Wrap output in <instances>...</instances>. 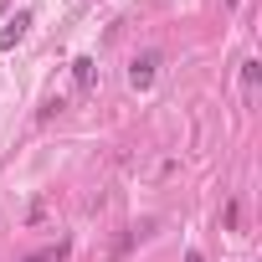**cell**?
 I'll return each mask as SVG.
<instances>
[{
    "instance_id": "obj_2",
    "label": "cell",
    "mask_w": 262,
    "mask_h": 262,
    "mask_svg": "<svg viewBox=\"0 0 262 262\" xmlns=\"http://www.w3.org/2000/svg\"><path fill=\"white\" fill-rule=\"evenodd\" d=\"M26 26H31V11H16V16L6 21V26H0V52H11V47H16L21 36H26Z\"/></svg>"
},
{
    "instance_id": "obj_1",
    "label": "cell",
    "mask_w": 262,
    "mask_h": 262,
    "mask_svg": "<svg viewBox=\"0 0 262 262\" xmlns=\"http://www.w3.org/2000/svg\"><path fill=\"white\" fill-rule=\"evenodd\" d=\"M155 72H160V52H139L134 62H128V88H134V93H149V88H155Z\"/></svg>"
},
{
    "instance_id": "obj_7",
    "label": "cell",
    "mask_w": 262,
    "mask_h": 262,
    "mask_svg": "<svg viewBox=\"0 0 262 262\" xmlns=\"http://www.w3.org/2000/svg\"><path fill=\"white\" fill-rule=\"evenodd\" d=\"M231 6H236V0H231Z\"/></svg>"
},
{
    "instance_id": "obj_3",
    "label": "cell",
    "mask_w": 262,
    "mask_h": 262,
    "mask_svg": "<svg viewBox=\"0 0 262 262\" xmlns=\"http://www.w3.org/2000/svg\"><path fill=\"white\" fill-rule=\"evenodd\" d=\"M72 77H77L82 93H93V88H98V62H93V57H77V62H72Z\"/></svg>"
},
{
    "instance_id": "obj_6",
    "label": "cell",
    "mask_w": 262,
    "mask_h": 262,
    "mask_svg": "<svg viewBox=\"0 0 262 262\" xmlns=\"http://www.w3.org/2000/svg\"><path fill=\"white\" fill-rule=\"evenodd\" d=\"M185 262H201V252H185Z\"/></svg>"
},
{
    "instance_id": "obj_4",
    "label": "cell",
    "mask_w": 262,
    "mask_h": 262,
    "mask_svg": "<svg viewBox=\"0 0 262 262\" xmlns=\"http://www.w3.org/2000/svg\"><path fill=\"white\" fill-rule=\"evenodd\" d=\"M257 77H262V62H242V82H247V88H252V82H257Z\"/></svg>"
},
{
    "instance_id": "obj_5",
    "label": "cell",
    "mask_w": 262,
    "mask_h": 262,
    "mask_svg": "<svg viewBox=\"0 0 262 262\" xmlns=\"http://www.w3.org/2000/svg\"><path fill=\"white\" fill-rule=\"evenodd\" d=\"M26 262H62V247L57 252H41V257H26Z\"/></svg>"
}]
</instances>
